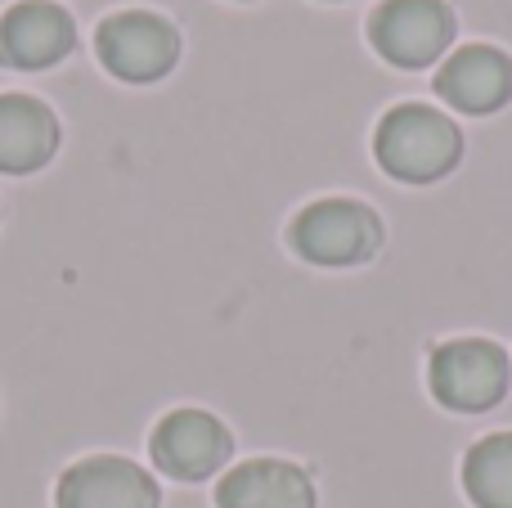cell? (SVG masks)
<instances>
[{
	"mask_svg": "<svg viewBox=\"0 0 512 508\" xmlns=\"http://www.w3.org/2000/svg\"><path fill=\"white\" fill-rule=\"evenodd\" d=\"M436 95L450 108L472 117L499 113L512 99V59L495 45H468L454 50L436 72Z\"/></svg>",
	"mask_w": 512,
	"mask_h": 508,
	"instance_id": "cell-8",
	"label": "cell"
},
{
	"mask_svg": "<svg viewBox=\"0 0 512 508\" xmlns=\"http://www.w3.org/2000/svg\"><path fill=\"white\" fill-rule=\"evenodd\" d=\"M72 41H77L72 18L45 0H23L0 18V63H9V68H50L72 50Z\"/></svg>",
	"mask_w": 512,
	"mask_h": 508,
	"instance_id": "cell-9",
	"label": "cell"
},
{
	"mask_svg": "<svg viewBox=\"0 0 512 508\" xmlns=\"http://www.w3.org/2000/svg\"><path fill=\"white\" fill-rule=\"evenodd\" d=\"M221 508H315V486L297 464L283 459H252L221 477L216 491Z\"/></svg>",
	"mask_w": 512,
	"mask_h": 508,
	"instance_id": "cell-11",
	"label": "cell"
},
{
	"mask_svg": "<svg viewBox=\"0 0 512 508\" xmlns=\"http://www.w3.org/2000/svg\"><path fill=\"white\" fill-rule=\"evenodd\" d=\"M382 221L355 198H319L292 221V248L310 266H360L378 252Z\"/></svg>",
	"mask_w": 512,
	"mask_h": 508,
	"instance_id": "cell-3",
	"label": "cell"
},
{
	"mask_svg": "<svg viewBox=\"0 0 512 508\" xmlns=\"http://www.w3.org/2000/svg\"><path fill=\"white\" fill-rule=\"evenodd\" d=\"M59 508H158V486L140 464L117 455H95L72 464L54 491Z\"/></svg>",
	"mask_w": 512,
	"mask_h": 508,
	"instance_id": "cell-7",
	"label": "cell"
},
{
	"mask_svg": "<svg viewBox=\"0 0 512 508\" xmlns=\"http://www.w3.org/2000/svg\"><path fill=\"white\" fill-rule=\"evenodd\" d=\"M373 153H378L382 171L405 185H432V180L450 176L463 158V135L445 113L427 104H400L378 122L373 135Z\"/></svg>",
	"mask_w": 512,
	"mask_h": 508,
	"instance_id": "cell-1",
	"label": "cell"
},
{
	"mask_svg": "<svg viewBox=\"0 0 512 508\" xmlns=\"http://www.w3.org/2000/svg\"><path fill=\"white\" fill-rule=\"evenodd\" d=\"M99 59L113 77L149 86L162 81L180 59V32L162 14L149 9H126L99 23Z\"/></svg>",
	"mask_w": 512,
	"mask_h": 508,
	"instance_id": "cell-4",
	"label": "cell"
},
{
	"mask_svg": "<svg viewBox=\"0 0 512 508\" xmlns=\"http://www.w3.org/2000/svg\"><path fill=\"white\" fill-rule=\"evenodd\" d=\"M373 45L396 68H427L454 41V14L445 0H387L373 14Z\"/></svg>",
	"mask_w": 512,
	"mask_h": 508,
	"instance_id": "cell-5",
	"label": "cell"
},
{
	"mask_svg": "<svg viewBox=\"0 0 512 508\" xmlns=\"http://www.w3.org/2000/svg\"><path fill=\"white\" fill-rule=\"evenodd\" d=\"M59 149V122L32 95H0V171L27 176Z\"/></svg>",
	"mask_w": 512,
	"mask_h": 508,
	"instance_id": "cell-10",
	"label": "cell"
},
{
	"mask_svg": "<svg viewBox=\"0 0 512 508\" xmlns=\"http://www.w3.org/2000/svg\"><path fill=\"white\" fill-rule=\"evenodd\" d=\"M463 486L477 508H512V432H495L468 450Z\"/></svg>",
	"mask_w": 512,
	"mask_h": 508,
	"instance_id": "cell-12",
	"label": "cell"
},
{
	"mask_svg": "<svg viewBox=\"0 0 512 508\" xmlns=\"http://www.w3.org/2000/svg\"><path fill=\"white\" fill-rule=\"evenodd\" d=\"M234 450L225 423L207 410H171L153 432V464L176 482H203L221 473Z\"/></svg>",
	"mask_w": 512,
	"mask_h": 508,
	"instance_id": "cell-6",
	"label": "cell"
},
{
	"mask_svg": "<svg viewBox=\"0 0 512 508\" xmlns=\"http://www.w3.org/2000/svg\"><path fill=\"white\" fill-rule=\"evenodd\" d=\"M432 392L445 410L459 414H481L495 410L499 401L508 396L512 383V365L508 351L490 338H454L445 347L432 351Z\"/></svg>",
	"mask_w": 512,
	"mask_h": 508,
	"instance_id": "cell-2",
	"label": "cell"
}]
</instances>
